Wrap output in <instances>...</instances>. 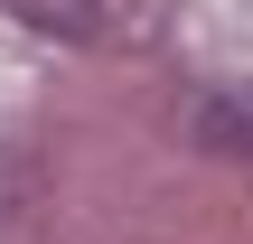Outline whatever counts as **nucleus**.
<instances>
[{
	"instance_id": "obj_1",
	"label": "nucleus",
	"mask_w": 253,
	"mask_h": 244,
	"mask_svg": "<svg viewBox=\"0 0 253 244\" xmlns=\"http://www.w3.org/2000/svg\"><path fill=\"white\" fill-rule=\"evenodd\" d=\"M188 141H197L207 160L253 169V94H197V103H188Z\"/></svg>"
},
{
	"instance_id": "obj_2",
	"label": "nucleus",
	"mask_w": 253,
	"mask_h": 244,
	"mask_svg": "<svg viewBox=\"0 0 253 244\" xmlns=\"http://www.w3.org/2000/svg\"><path fill=\"white\" fill-rule=\"evenodd\" d=\"M28 28H47V38H94L103 28V0H9Z\"/></svg>"
}]
</instances>
